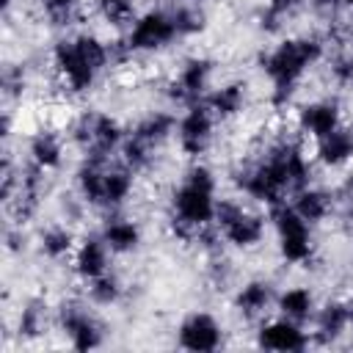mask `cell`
I'll use <instances>...</instances> for the list:
<instances>
[{"label":"cell","instance_id":"6da1fadb","mask_svg":"<svg viewBox=\"0 0 353 353\" xmlns=\"http://www.w3.org/2000/svg\"><path fill=\"white\" fill-rule=\"evenodd\" d=\"M234 185L243 196L276 207L287 201V196L312 185V163L295 138L281 135L279 141L268 143L265 154L256 163L243 165L234 174Z\"/></svg>","mask_w":353,"mask_h":353},{"label":"cell","instance_id":"7a4b0ae2","mask_svg":"<svg viewBox=\"0 0 353 353\" xmlns=\"http://www.w3.org/2000/svg\"><path fill=\"white\" fill-rule=\"evenodd\" d=\"M323 55H325V41L317 36H292L259 55V69L270 80L273 110H284L295 99L301 80L312 66L323 61Z\"/></svg>","mask_w":353,"mask_h":353},{"label":"cell","instance_id":"3957f363","mask_svg":"<svg viewBox=\"0 0 353 353\" xmlns=\"http://www.w3.org/2000/svg\"><path fill=\"white\" fill-rule=\"evenodd\" d=\"M50 61H52V69H55L61 85L72 97L94 91L102 72L113 66L110 44L102 41L97 33H88V30L58 39L52 44Z\"/></svg>","mask_w":353,"mask_h":353},{"label":"cell","instance_id":"277c9868","mask_svg":"<svg viewBox=\"0 0 353 353\" xmlns=\"http://www.w3.org/2000/svg\"><path fill=\"white\" fill-rule=\"evenodd\" d=\"M215 174L210 165L196 163L182 174V182L171 190V201H168V223H171V234L182 243H193L199 229L212 226L215 221Z\"/></svg>","mask_w":353,"mask_h":353},{"label":"cell","instance_id":"5b68a950","mask_svg":"<svg viewBox=\"0 0 353 353\" xmlns=\"http://www.w3.org/2000/svg\"><path fill=\"white\" fill-rule=\"evenodd\" d=\"M69 141L83 152V157L110 160L113 152H119L124 141V130L116 116L102 110H83L74 119H69Z\"/></svg>","mask_w":353,"mask_h":353},{"label":"cell","instance_id":"8992f818","mask_svg":"<svg viewBox=\"0 0 353 353\" xmlns=\"http://www.w3.org/2000/svg\"><path fill=\"white\" fill-rule=\"evenodd\" d=\"M270 221L276 229V245H279V256L287 265H301L309 268L314 262V237H312V223H306L292 204L281 201L276 207H270Z\"/></svg>","mask_w":353,"mask_h":353},{"label":"cell","instance_id":"52a82bcc","mask_svg":"<svg viewBox=\"0 0 353 353\" xmlns=\"http://www.w3.org/2000/svg\"><path fill=\"white\" fill-rule=\"evenodd\" d=\"M221 237L240 251H251L265 240L268 221L251 210H245L237 199H218L215 204V221Z\"/></svg>","mask_w":353,"mask_h":353},{"label":"cell","instance_id":"ba28073f","mask_svg":"<svg viewBox=\"0 0 353 353\" xmlns=\"http://www.w3.org/2000/svg\"><path fill=\"white\" fill-rule=\"evenodd\" d=\"M124 41H127L132 55H149V52H160V50L171 47L174 41H179L171 11L168 8H149V11L138 14L132 19Z\"/></svg>","mask_w":353,"mask_h":353},{"label":"cell","instance_id":"9c48e42d","mask_svg":"<svg viewBox=\"0 0 353 353\" xmlns=\"http://www.w3.org/2000/svg\"><path fill=\"white\" fill-rule=\"evenodd\" d=\"M55 323L74 350H94L105 342V325L83 301H63L55 309Z\"/></svg>","mask_w":353,"mask_h":353},{"label":"cell","instance_id":"30bf717a","mask_svg":"<svg viewBox=\"0 0 353 353\" xmlns=\"http://www.w3.org/2000/svg\"><path fill=\"white\" fill-rule=\"evenodd\" d=\"M212 61L204 58V55H190L179 63L176 74L165 83V97L174 102V105H196V102H204L207 97V88H210V80H212Z\"/></svg>","mask_w":353,"mask_h":353},{"label":"cell","instance_id":"8fae6325","mask_svg":"<svg viewBox=\"0 0 353 353\" xmlns=\"http://www.w3.org/2000/svg\"><path fill=\"white\" fill-rule=\"evenodd\" d=\"M215 121L218 119L210 113V108L204 102L185 108V113L176 119V132H174L179 152L185 157H193V160L201 157L215 138Z\"/></svg>","mask_w":353,"mask_h":353},{"label":"cell","instance_id":"7c38bea8","mask_svg":"<svg viewBox=\"0 0 353 353\" xmlns=\"http://www.w3.org/2000/svg\"><path fill=\"white\" fill-rule=\"evenodd\" d=\"M176 345L190 353H212L223 345V325L210 312H190L176 325Z\"/></svg>","mask_w":353,"mask_h":353},{"label":"cell","instance_id":"4fadbf2b","mask_svg":"<svg viewBox=\"0 0 353 353\" xmlns=\"http://www.w3.org/2000/svg\"><path fill=\"white\" fill-rule=\"evenodd\" d=\"M342 127V108L336 99H312L295 110V130L303 138L320 141Z\"/></svg>","mask_w":353,"mask_h":353},{"label":"cell","instance_id":"5bb4252c","mask_svg":"<svg viewBox=\"0 0 353 353\" xmlns=\"http://www.w3.org/2000/svg\"><path fill=\"white\" fill-rule=\"evenodd\" d=\"M312 342V336L303 331L301 323H292L287 317H276V320H268L256 328V345L265 347V350H276V353H298V350H306Z\"/></svg>","mask_w":353,"mask_h":353},{"label":"cell","instance_id":"9a60e30c","mask_svg":"<svg viewBox=\"0 0 353 353\" xmlns=\"http://www.w3.org/2000/svg\"><path fill=\"white\" fill-rule=\"evenodd\" d=\"M312 325H314L312 342H317V345H334L336 339H342L350 328L347 301H339V298L323 301L312 317Z\"/></svg>","mask_w":353,"mask_h":353},{"label":"cell","instance_id":"2e32d148","mask_svg":"<svg viewBox=\"0 0 353 353\" xmlns=\"http://www.w3.org/2000/svg\"><path fill=\"white\" fill-rule=\"evenodd\" d=\"M110 268V248L105 245V240L99 234H85L74 254H72V270L80 281H91L102 273H108Z\"/></svg>","mask_w":353,"mask_h":353},{"label":"cell","instance_id":"e0dca14e","mask_svg":"<svg viewBox=\"0 0 353 353\" xmlns=\"http://www.w3.org/2000/svg\"><path fill=\"white\" fill-rule=\"evenodd\" d=\"M276 287L265 279H248L243 287H237L232 306L243 320H259L270 306H276Z\"/></svg>","mask_w":353,"mask_h":353},{"label":"cell","instance_id":"ac0fdd59","mask_svg":"<svg viewBox=\"0 0 353 353\" xmlns=\"http://www.w3.org/2000/svg\"><path fill=\"white\" fill-rule=\"evenodd\" d=\"M66 154V141L55 127H39L28 141V163L50 171H58Z\"/></svg>","mask_w":353,"mask_h":353},{"label":"cell","instance_id":"d6986e66","mask_svg":"<svg viewBox=\"0 0 353 353\" xmlns=\"http://www.w3.org/2000/svg\"><path fill=\"white\" fill-rule=\"evenodd\" d=\"M99 237L105 240V245L110 248V254H135L141 248V240H143V232L141 226L132 221V218H124V215H108L102 229H99Z\"/></svg>","mask_w":353,"mask_h":353},{"label":"cell","instance_id":"ffe728a7","mask_svg":"<svg viewBox=\"0 0 353 353\" xmlns=\"http://www.w3.org/2000/svg\"><path fill=\"white\" fill-rule=\"evenodd\" d=\"M245 99H248V88L243 80H229L212 91H207L204 105L210 108V113L218 121H232L234 116H240L245 110Z\"/></svg>","mask_w":353,"mask_h":353},{"label":"cell","instance_id":"44dd1931","mask_svg":"<svg viewBox=\"0 0 353 353\" xmlns=\"http://www.w3.org/2000/svg\"><path fill=\"white\" fill-rule=\"evenodd\" d=\"M110 160H97V157H83V163L74 171V193L88 204V207H102V182Z\"/></svg>","mask_w":353,"mask_h":353},{"label":"cell","instance_id":"7402d4cb","mask_svg":"<svg viewBox=\"0 0 353 353\" xmlns=\"http://www.w3.org/2000/svg\"><path fill=\"white\" fill-rule=\"evenodd\" d=\"M176 132V116L168 110H152L143 119L135 121V127L130 130L132 138H138L141 143H146L149 149H160L171 135Z\"/></svg>","mask_w":353,"mask_h":353},{"label":"cell","instance_id":"603a6c76","mask_svg":"<svg viewBox=\"0 0 353 353\" xmlns=\"http://www.w3.org/2000/svg\"><path fill=\"white\" fill-rule=\"evenodd\" d=\"M314 143H317L314 157L325 168H345L353 160V130L350 127H339Z\"/></svg>","mask_w":353,"mask_h":353},{"label":"cell","instance_id":"cb8c5ba5","mask_svg":"<svg viewBox=\"0 0 353 353\" xmlns=\"http://www.w3.org/2000/svg\"><path fill=\"white\" fill-rule=\"evenodd\" d=\"M276 309L281 317L303 325V323H312V317L317 312V298L309 287L295 284V287H287L276 295Z\"/></svg>","mask_w":353,"mask_h":353},{"label":"cell","instance_id":"d4e9b609","mask_svg":"<svg viewBox=\"0 0 353 353\" xmlns=\"http://www.w3.org/2000/svg\"><path fill=\"white\" fill-rule=\"evenodd\" d=\"M292 210L306 221V223H312V226H317V223H323L328 215H331V210H334V196L328 193V190H323V188H314V185H306V188H301L298 193H292Z\"/></svg>","mask_w":353,"mask_h":353},{"label":"cell","instance_id":"484cf974","mask_svg":"<svg viewBox=\"0 0 353 353\" xmlns=\"http://www.w3.org/2000/svg\"><path fill=\"white\" fill-rule=\"evenodd\" d=\"M132 171L127 168V165H108V171H105V182H102V207L105 210H119V207H124L127 204V199L132 196Z\"/></svg>","mask_w":353,"mask_h":353},{"label":"cell","instance_id":"4316f807","mask_svg":"<svg viewBox=\"0 0 353 353\" xmlns=\"http://www.w3.org/2000/svg\"><path fill=\"white\" fill-rule=\"evenodd\" d=\"M74 248H77V240H74V232L69 226L55 223V226L41 229V234H39V251L50 262H61V259L72 256Z\"/></svg>","mask_w":353,"mask_h":353},{"label":"cell","instance_id":"83f0119b","mask_svg":"<svg viewBox=\"0 0 353 353\" xmlns=\"http://www.w3.org/2000/svg\"><path fill=\"white\" fill-rule=\"evenodd\" d=\"M47 323H50V309H47V303L41 301V298H30L25 306H22V312H19V317H17V334L22 336V339H39L44 331H47Z\"/></svg>","mask_w":353,"mask_h":353},{"label":"cell","instance_id":"f1b7e54d","mask_svg":"<svg viewBox=\"0 0 353 353\" xmlns=\"http://www.w3.org/2000/svg\"><path fill=\"white\" fill-rule=\"evenodd\" d=\"M309 0H268L259 11V28L265 33H279L287 19H292Z\"/></svg>","mask_w":353,"mask_h":353},{"label":"cell","instance_id":"f546056e","mask_svg":"<svg viewBox=\"0 0 353 353\" xmlns=\"http://www.w3.org/2000/svg\"><path fill=\"white\" fill-rule=\"evenodd\" d=\"M85 292H88V301L94 306H116L124 298V284L116 273L108 270V273L85 281Z\"/></svg>","mask_w":353,"mask_h":353},{"label":"cell","instance_id":"4dcf8cb0","mask_svg":"<svg viewBox=\"0 0 353 353\" xmlns=\"http://www.w3.org/2000/svg\"><path fill=\"white\" fill-rule=\"evenodd\" d=\"M168 11H171V19L176 25L179 39H190V36H196L207 28V14L199 3H176Z\"/></svg>","mask_w":353,"mask_h":353},{"label":"cell","instance_id":"1f68e13d","mask_svg":"<svg viewBox=\"0 0 353 353\" xmlns=\"http://www.w3.org/2000/svg\"><path fill=\"white\" fill-rule=\"evenodd\" d=\"M41 17L52 28H72L83 19V0H41Z\"/></svg>","mask_w":353,"mask_h":353},{"label":"cell","instance_id":"d6a6232c","mask_svg":"<svg viewBox=\"0 0 353 353\" xmlns=\"http://www.w3.org/2000/svg\"><path fill=\"white\" fill-rule=\"evenodd\" d=\"M97 11L113 28L132 25V19L138 17L135 14V0H97Z\"/></svg>","mask_w":353,"mask_h":353},{"label":"cell","instance_id":"836d02e7","mask_svg":"<svg viewBox=\"0 0 353 353\" xmlns=\"http://www.w3.org/2000/svg\"><path fill=\"white\" fill-rule=\"evenodd\" d=\"M0 83H3V94H6V99L22 97V91H25V85H28V72H25V66H19V63H8V66L3 69Z\"/></svg>","mask_w":353,"mask_h":353},{"label":"cell","instance_id":"e575fe53","mask_svg":"<svg viewBox=\"0 0 353 353\" xmlns=\"http://www.w3.org/2000/svg\"><path fill=\"white\" fill-rule=\"evenodd\" d=\"M331 72V80L339 85V88H353V52H342L331 61L328 66Z\"/></svg>","mask_w":353,"mask_h":353},{"label":"cell","instance_id":"d590c367","mask_svg":"<svg viewBox=\"0 0 353 353\" xmlns=\"http://www.w3.org/2000/svg\"><path fill=\"white\" fill-rule=\"evenodd\" d=\"M309 6H312V11L317 14V17H323V19H336V14L345 8L342 6V0H309Z\"/></svg>","mask_w":353,"mask_h":353},{"label":"cell","instance_id":"8d00e7d4","mask_svg":"<svg viewBox=\"0 0 353 353\" xmlns=\"http://www.w3.org/2000/svg\"><path fill=\"white\" fill-rule=\"evenodd\" d=\"M6 243H8V251H25V234H22V226L17 229H8L6 232Z\"/></svg>","mask_w":353,"mask_h":353},{"label":"cell","instance_id":"74e56055","mask_svg":"<svg viewBox=\"0 0 353 353\" xmlns=\"http://www.w3.org/2000/svg\"><path fill=\"white\" fill-rule=\"evenodd\" d=\"M345 301H347V314H350V328H353V295L345 298Z\"/></svg>","mask_w":353,"mask_h":353},{"label":"cell","instance_id":"f35d334b","mask_svg":"<svg viewBox=\"0 0 353 353\" xmlns=\"http://www.w3.org/2000/svg\"><path fill=\"white\" fill-rule=\"evenodd\" d=\"M11 3H14V0H3V11H8V8H11Z\"/></svg>","mask_w":353,"mask_h":353},{"label":"cell","instance_id":"ab89813d","mask_svg":"<svg viewBox=\"0 0 353 353\" xmlns=\"http://www.w3.org/2000/svg\"><path fill=\"white\" fill-rule=\"evenodd\" d=\"M342 6H345V8H353V0H342Z\"/></svg>","mask_w":353,"mask_h":353},{"label":"cell","instance_id":"60d3db41","mask_svg":"<svg viewBox=\"0 0 353 353\" xmlns=\"http://www.w3.org/2000/svg\"><path fill=\"white\" fill-rule=\"evenodd\" d=\"M347 30H350V39H353V17H350V25H347Z\"/></svg>","mask_w":353,"mask_h":353},{"label":"cell","instance_id":"b9f144b4","mask_svg":"<svg viewBox=\"0 0 353 353\" xmlns=\"http://www.w3.org/2000/svg\"><path fill=\"white\" fill-rule=\"evenodd\" d=\"M190 3H204V0H190Z\"/></svg>","mask_w":353,"mask_h":353},{"label":"cell","instance_id":"7bdbcfd3","mask_svg":"<svg viewBox=\"0 0 353 353\" xmlns=\"http://www.w3.org/2000/svg\"><path fill=\"white\" fill-rule=\"evenodd\" d=\"M350 130H353V127H350Z\"/></svg>","mask_w":353,"mask_h":353}]
</instances>
